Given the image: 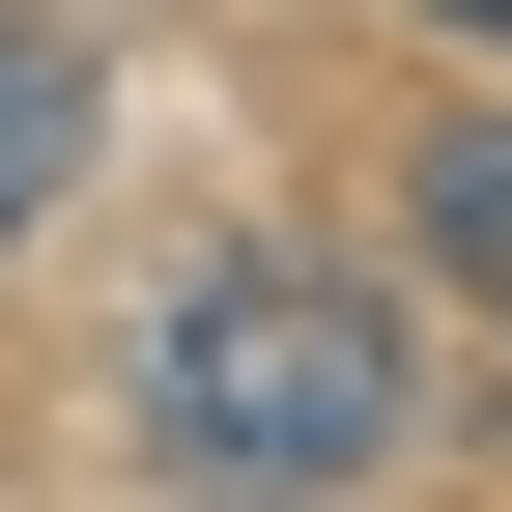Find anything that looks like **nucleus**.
I'll return each mask as SVG.
<instances>
[{"label":"nucleus","instance_id":"4","mask_svg":"<svg viewBox=\"0 0 512 512\" xmlns=\"http://www.w3.org/2000/svg\"><path fill=\"white\" fill-rule=\"evenodd\" d=\"M427 29H456V57H512V0H427Z\"/></svg>","mask_w":512,"mask_h":512},{"label":"nucleus","instance_id":"3","mask_svg":"<svg viewBox=\"0 0 512 512\" xmlns=\"http://www.w3.org/2000/svg\"><path fill=\"white\" fill-rule=\"evenodd\" d=\"M57 171H86V57H57V29H29V0H0V228H29V200H57Z\"/></svg>","mask_w":512,"mask_h":512},{"label":"nucleus","instance_id":"2","mask_svg":"<svg viewBox=\"0 0 512 512\" xmlns=\"http://www.w3.org/2000/svg\"><path fill=\"white\" fill-rule=\"evenodd\" d=\"M399 228H427V285H484V313H512V86L399 143Z\"/></svg>","mask_w":512,"mask_h":512},{"label":"nucleus","instance_id":"1","mask_svg":"<svg viewBox=\"0 0 512 512\" xmlns=\"http://www.w3.org/2000/svg\"><path fill=\"white\" fill-rule=\"evenodd\" d=\"M399 456H427V342L342 285V256L256 228V256H200V285L143 313V484H228L256 512V484H399Z\"/></svg>","mask_w":512,"mask_h":512}]
</instances>
